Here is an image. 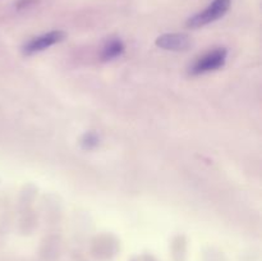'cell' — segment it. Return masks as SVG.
<instances>
[{"label":"cell","instance_id":"cell-1","mask_svg":"<svg viewBox=\"0 0 262 261\" xmlns=\"http://www.w3.org/2000/svg\"><path fill=\"white\" fill-rule=\"evenodd\" d=\"M230 4H232V0H212L209 7L205 8L202 12L192 15L187 20V26L191 28H200L210 25L224 17L229 10Z\"/></svg>","mask_w":262,"mask_h":261},{"label":"cell","instance_id":"cell-2","mask_svg":"<svg viewBox=\"0 0 262 261\" xmlns=\"http://www.w3.org/2000/svg\"><path fill=\"white\" fill-rule=\"evenodd\" d=\"M228 51L225 49H215L210 53L205 54L200 59H197L196 63L191 68L192 74H204L207 72L216 71L222 68L227 61Z\"/></svg>","mask_w":262,"mask_h":261},{"label":"cell","instance_id":"cell-3","mask_svg":"<svg viewBox=\"0 0 262 261\" xmlns=\"http://www.w3.org/2000/svg\"><path fill=\"white\" fill-rule=\"evenodd\" d=\"M64 38H66V33H64L63 31H51V32L43 33V35L37 36V37L28 41V42L23 46V53H25L26 55H32V54L40 53V51L46 50V49L50 48V46L60 42Z\"/></svg>","mask_w":262,"mask_h":261},{"label":"cell","instance_id":"cell-4","mask_svg":"<svg viewBox=\"0 0 262 261\" xmlns=\"http://www.w3.org/2000/svg\"><path fill=\"white\" fill-rule=\"evenodd\" d=\"M156 45L164 50L186 51L193 45V41L186 33H164L156 38Z\"/></svg>","mask_w":262,"mask_h":261},{"label":"cell","instance_id":"cell-5","mask_svg":"<svg viewBox=\"0 0 262 261\" xmlns=\"http://www.w3.org/2000/svg\"><path fill=\"white\" fill-rule=\"evenodd\" d=\"M124 51V45L120 40H112L102 51V58L105 60H110V59H115L120 56Z\"/></svg>","mask_w":262,"mask_h":261},{"label":"cell","instance_id":"cell-6","mask_svg":"<svg viewBox=\"0 0 262 261\" xmlns=\"http://www.w3.org/2000/svg\"><path fill=\"white\" fill-rule=\"evenodd\" d=\"M99 142H100L99 136H97L95 132H89L82 137L81 145L84 150H92V148H95L97 145H99Z\"/></svg>","mask_w":262,"mask_h":261},{"label":"cell","instance_id":"cell-7","mask_svg":"<svg viewBox=\"0 0 262 261\" xmlns=\"http://www.w3.org/2000/svg\"><path fill=\"white\" fill-rule=\"evenodd\" d=\"M173 260L174 261H186V243L183 241H179L174 245L173 248Z\"/></svg>","mask_w":262,"mask_h":261},{"label":"cell","instance_id":"cell-8","mask_svg":"<svg viewBox=\"0 0 262 261\" xmlns=\"http://www.w3.org/2000/svg\"><path fill=\"white\" fill-rule=\"evenodd\" d=\"M143 261H156L152 256H145V260Z\"/></svg>","mask_w":262,"mask_h":261},{"label":"cell","instance_id":"cell-9","mask_svg":"<svg viewBox=\"0 0 262 261\" xmlns=\"http://www.w3.org/2000/svg\"><path fill=\"white\" fill-rule=\"evenodd\" d=\"M132 261H136V260H132Z\"/></svg>","mask_w":262,"mask_h":261}]
</instances>
